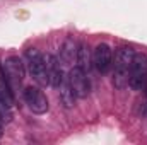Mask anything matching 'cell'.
Returning a JSON list of instances; mask_svg holds the SVG:
<instances>
[{
	"mask_svg": "<svg viewBox=\"0 0 147 145\" xmlns=\"http://www.w3.org/2000/svg\"><path fill=\"white\" fill-rule=\"evenodd\" d=\"M134 58H135V50L134 48L123 46L116 51L115 62H113V67H115L113 84H115L116 89H123V87L128 85V73H130V67H132Z\"/></svg>",
	"mask_w": 147,
	"mask_h": 145,
	"instance_id": "cell-1",
	"label": "cell"
},
{
	"mask_svg": "<svg viewBox=\"0 0 147 145\" xmlns=\"http://www.w3.org/2000/svg\"><path fill=\"white\" fill-rule=\"evenodd\" d=\"M24 56H26L28 70L31 73V77L39 85H50V77H48V68H46L45 56L38 51L36 48H28Z\"/></svg>",
	"mask_w": 147,
	"mask_h": 145,
	"instance_id": "cell-2",
	"label": "cell"
},
{
	"mask_svg": "<svg viewBox=\"0 0 147 145\" xmlns=\"http://www.w3.org/2000/svg\"><path fill=\"white\" fill-rule=\"evenodd\" d=\"M2 72H3L7 85L10 87V91H14V89L21 87L24 75H26V68H24V63L19 56H9L2 63Z\"/></svg>",
	"mask_w": 147,
	"mask_h": 145,
	"instance_id": "cell-3",
	"label": "cell"
},
{
	"mask_svg": "<svg viewBox=\"0 0 147 145\" xmlns=\"http://www.w3.org/2000/svg\"><path fill=\"white\" fill-rule=\"evenodd\" d=\"M147 77V56L144 55H135L130 73H128V87L134 91H140L144 85V80Z\"/></svg>",
	"mask_w": 147,
	"mask_h": 145,
	"instance_id": "cell-4",
	"label": "cell"
},
{
	"mask_svg": "<svg viewBox=\"0 0 147 145\" xmlns=\"http://www.w3.org/2000/svg\"><path fill=\"white\" fill-rule=\"evenodd\" d=\"M22 97H24V103L28 104V108L31 109L34 114H43V113H46L48 108H50L46 96L38 87H33V85L26 87L22 91Z\"/></svg>",
	"mask_w": 147,
	"mask_h": 145,
	"instance_id": "cell-5",
	"label": "cell"
},
{
	"mask_svg": "<svg viewBox=\"0 0 147 145\" xmlns=\"http://www.w3.org/2000/svg\"><path fill=\"white\" fill-rule=\"evenodd\" d=\"M67 79H69V82H70V85H72V89H74V92H75L77 97L84 99V97H87V96L91 94V82H89V77H87V73L84 72V70H80L79 67L70 68Z\"/></svg>",
	"mask_w": 147,
	"mask_h": 145,
	"instance_id": "cell-6",
	"label": "cell"
},
{
	"mask_svg": "<svg viewBox=\"0 0 147 145\" xmlns=\"http://www.w3.org/2000/svg\"><path fill=\"white\" fill-rule=\"evenodd\" d=\"M92 65L99 73H108L113 67V51L106 43H99L92 51Z\"/></svg>",
	"mask_w": 147,
	"mask_h": 145,
	"instance_id": "cell-7",
	"label": "cell"
},
{
	"mask_svg": "<svg viewBox=\"0 0 147 145\" xmlns=\"http://www.w3.org/2000/svg\"><path fill=\"white\" fill-rule=\"evenodd\" d=\"M46 68H48V77H50V85L53 89H60L63 79H65V73H63V67L58 60V56L55 55H46Z\"/></svg>",
	"mask_w": 147,
	"mask_h": 145,
	"instance_id": "cell-8",
	"label": "cell"
},
{
	"mask_svg": "<svg viewBox=\"0 0 147 145\" xmlns=\"http://www.w3.org/2000/svg\"><path fill=\"white\" fill-rule=\"evenodd\" d=\"M77 56V44L72 38H67L58 51V60L62 63V67H72Z\"/></svg>",
	"mask_w": 147,
	"mask_h": 145,
	"instance_id": "cell-9",
	"label": "cell"
},
{
	"mask_svg": "<svg viewBox=\"0 0 147 145\" xmlns=\"http://www.w3.org/2000/svg\"><path fill=\"white\" fill-rule=\"evenodd\" d=\"M75 63L80 70H84L86 73H89L91 67H92V55L87 48L86 43L77 44V56H75Z\"/></svg>",
	"mask_w": 147,
	"mask_h": 145,
	"instance_id": "cell-10",
	"label": "cell"
},
{
	"mask_svg": "<svg viewBox=\"0 0 147 145\" xmlns=\"http://www.w3.org/2000/svg\"><path fill=\"white\" fill-rule=\"evenodd\" d=\"M75 99H77V96H75V92H74L69 79L65 77L63 82H62V85H60V101H62V104L67 109H70V108L75 106Z\"/></svg>",
	"mask_w": 147,
	"mask_h": 145,
	"instance_id": "cell-11",
	"label": "cell"
},
{
	"mask_svg": "<svg viewBox=\"0 0 147 145\" xmlns=\"http://www.w3.org/2000/svg\"><path fill=\"white\" fill-rule=\"evenodd\" d=\"M12 104H14L12 91H10V87L7 85V82L0 80V106L10 109V108H12Z\"/></svg>",
	"mask_w": 147,
	"mask_h": 145,
	"instance_id": "cell-12",
	"label": "cell"
},
{
	"mask_svg": "<svg viewBox=\"0 0 147 145\" xmlns=\"http://www.w3.org/2000/svg\"><path fill=\"white\" fill-rule=\"evenodd\" d=\"M3 121H7V118H5V113H3V109L0 106V137H2V126H3Z\"/></svg>",
	"mask_w": 147,
	"mask_h": 145,
	"instance_id": "cell-13",
	"label": "cell"
},
{
	"mask_svg": "<svg viewBox=\"0 0 147 145\" xmlns=\"http://www.w3.org/2000/svg\"><path fill=\"white\" fill-rule=\"evenodd\" d=\"M142 89H144V92L147 94V77H146V80H144V85H142Z\"/></svg>",
	"mask_w": 147,
	"mask_h": 145,
	"instance_id": "cell-14",
	"label": "cell"
},
{
	"mask_svg": "<svg viewBox=\"0 0 147 145\" xmlns=\"http://www.w3.org/2000/svg\"><path fill=\"white\" fill-rule=\"evenodd\" d=\"M146 111H147V108H146Z\"/></svg>",
	"mask_w": 147,
	"mask_h": 145,
	"instance_id": "cell-15",
	"label": "cell"
}]
</instances>
